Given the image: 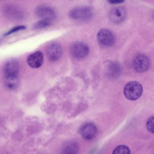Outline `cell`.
I'll return each instance as SVG.
<instances>
[{
  "label": "cell",
  "instance_id": "cell-1",
  "mask_svg": "<svg viewBox=\"0 0 154 154\" xmlns=\"http://www.w3.org/2000/svg\"><path fill=\"white\" fill-rule=\"evenodd\" d=\"M19 71V63L15 59H9L4 64L3 71L5 78L6 84L9 89H14L17 87Z\"/></svg>",
  "mask_w": 154,
  "mask_h": 154
},
{
  "label": "cell",
  "instance_id": "cell-2",
  "mask_svg": "<svg viewBox=\"0 0 154 154\" xmlns=\"http://www.w3.org/2000/svg\"><path fill=\"white\" fill-rule=\"evenodd\" d=\"M143 92L142 85L136 81H131L128 83L123 90L124 96L127 99L131 100L138 99L141 96Z\"/></svg>",
  "mask_w": 154,
  "mask_h": 154
},
{
  "label": "cell",
  "instance_id": "cell-3",
  "mask_svg": "<svg viewBox=\"0 0 154 154\" xmlns=\"http://www.w3.org/2000/svg\"><path fill=\"white\" fill-rule=\"evenodd\" d=\"M93 11L90 7L79 6L71 9L69 15L71 19L76 20H86L91 19L93 16Z\"/></svg>",
  "mask_w": 154,
  "mask_h": 154
},
{
  "label": "cell",
  "instance_id": "cell-4",
  "mask_svg": "<svg viewBox=\"0 0 154 154\" xmlns=\"http://www.w3.org/2000/svg\"><path fill=\"white\" fill-rule=\"evenodd\" d=\"M150 60L146 54L143 53L137 54L134 58L132 66L134 70L138 73H143L149 69Z\"/></svg>",
  "mask_w": 154,
  "mask_h": 154
},
{
  "label": "cell",
  "instance_id": "cell-5",
  "mask_svg": "<svg viewBox=\"0 0 154 154\" xmlns=\"http://www.w3.org/2000/svg\"><path fill=\"white\" fill-rule=\"evenodd\" d=\"M2 13L7 18L14 21L21 20L25 16L23 11L21 8L13 5L4 6L2 9Z\"/></svg>",
  "mask_w": 154,
  "mask_h": 154
},
{
  "label": "cell",
  "instance_id": "cell-6",
  "mask_svg": "<svg viewBox=\"0 0 154 154\" xmlns=\"http://www.w3.org/2000/svg\"><path fill=\"white\" fill-rule=\"evenodd\" d=\"M88 45L82 42H76L71 45L70 52L71 55L77 59H82L86 57L89 52Z\"/></svg>",
  "mask_w": 154,
  "mask_h": 154
},
{
  "label": "cell",
  "instance_id": "cell-7",
  "mask_svg": "<svg viewBox=\"0 0 154 154\" xmlns=\"http://www.w3.org/2000/svg\"><path fill=\"white\" fill-rule=\"evenodd\" d=\"M35 13L36 15L42 20L51 21L55 19L57 14L55 11L51 7L45 5H40L37 7Z\"/></svg>",
  "mask_w": 154,
  "mask_h": 154
},
{
  "label": "cell",
  "instance_id": "cell-8",
  "mask_svg": "<svg viewBox=\"0 0 154 154\" xmlns=\"http://www.w3.org/2000/svg\"><path fill=\"white\" fill-rule=\"evenodd\" d=\"M97 38L99 43L105 47H109L114 43L115 38L112 32L106 29H103L98 32Z\"/></svg>",
  "mask_w": 154,
  "mask_h": 154
},
{
  "label": "cell",
  "instance_id": "cell-9",
  "mask_svg": "<svg viewBox=\"0 0 154 154\" xmlns=\"http://www.w3.org/2000/svg\"><path fill=\"white\" fill-rule=\"evenodd\" d=\"M79 132L85 139L91 140L96 136L97 133V128L94 124L87 123L81 126L79 129Z\"/></svg>",
  "mask_w": 154,
  "mask_h": 154
},
{
  "label": "cell",
  "instance_id": "cell-10",
  "mask_svg": "<svg viewBox=\"0 0 154 154\" xmlns=\"http://www.w3.org/2000/svg\"><path fill=\"white\" fill-rule=\"evenodd\" d=\"M47 56L49 59L52 61L58 60L60 57L62 50L60 45L56 42L49 44L46 49Z\"/></svg>",
  "mask_w": 154,
  "mask_h": 154
},
{
  "label": "cell",
  "instance_id": "cell-11",
  "mask_svg": "<svg viewBox=\"0 0 154 154\" xmlns=\"http://www.w3.org/2000/svg\"><path fill=\"white\" fill-rule=\"evenodd\" d=\"M126 16V11L125 8L117 7L112 9L109 14L110 20L115 23H119L123 22Z\"/></svg>",
  "mask_w": 154,
  "mask_h": 154
},
{
  "label": "cell",
  "instance_id": "cell-12",
  "mask_svg": "<svg viewBox=\"0 0 154 154\" xmlns=\"http://www.w3.org/2000/svg\"><path fill=\"white\" fill-rule=\"evenodd\" d=\"M44 62V56L40 51H37L29 55L27 59V63L31 68L34 69L40 67Z\"/></svg>",
  "mask_w": 154,
  "mask_h": 154
},
{
  "label": "cell",
  "instance_id": "cell-13",
  "mask_svg": "<svg viewBox=\"0 0 154 154\" xmlns=\"http://www.w3.org/2000/svg\"><path fill=\"white\" fill-rule=\"evenodd\" d=\"M79 150V146L75 142H71L67 143L63 150V154H76Z\"/></svg>",
  "mask_w": 154,
  "mask_h": 154
},
{
  "label": "cell",
  "instance_id": "cell-14",
  "mask_svg": "<svg viewBox=\"0 0 154 154\" xmlns=\"http://www.w3.org/2000/svg\"><path fill=\"white\" fill-rule=\"evenodd\" d=\"M108 71L110 75L113 76H118L120 73L121 68L120 65L116 62H112L110 63L108 66Z\"/></svg>",
  "mask_w": 154,
  "mask_h": 154
},
{
  "label": "cell",
  "instance_id": "cell-15",
  "mask_svg": "<svg viewBox=\"0 0 154 154\" xmlns=\"http://www.w3.org/2000/svg\"><path fill=\"white\" fill-rule=\"evenodd\" d=\"M129 148L125 145H120L116 147L113 150L112 154H131Z\"/></svg>",
  "mask_w": 154,
  "mask_h": 154
},
{
  "label": "cell",
  "instance_id": "cell-16",
  "mask_svg": "<svg viewBox=\"0 0 154 154\" xmlns=\"http://www.w3.org/2000/svg\"><path fill=\"white\" fill-rule=\"evenodd\" d=\"M51 24V21L41 19L35 23L34 24L33 27L35 29H40L49 26Z\"/></svg>",
  "mask_w": 154,
  "mask_h": 154
},
{
  "label": "cell",
  "instance_id": "cell-17",
  "mask_svg": "<svg viewBox=\"0 0 154 154\" xmlns=\"http://www.w3.org/2000/svg\"><path fill=\"white\" fill-rule=\"evenodd\" d=\"M146 126L147 130L154 134V115L149 117L147 119Z\"/></svg>",
  "mask_w": 154,
  "mask_h": 154
},
{
  "label": "cell",
  "instance_id": "cell-18",
  "mask_svg": "<svg viewBox=\"0 0 154 154\" xmlns=\"http://www.w3.org/2000/svg\"><path fill=\"white\" fill-rule=\"evenodd\" d=\"M26 28V26L24 25L17 26L11 29L6 33L4 34V36L8 35L19 31L25 29Z\"/></svg>",
  "mask_w": 154,
  "mask_h": 154
},
{
  "label": "cell",
  "instance_id": "cell-19",
  "mask_svg": "<svg viewBox=\"0 0 154 154\" xmlns=\"http://www.w3.org/2000/svg\"><path fill=\"white\" fill-rule=\"evenodd\" d=\"M123 0H109L108 2L109 3L112 4H119L124 2Z\"/></svg>",
  "mask_w": 154,
  "mask_h": 154
}]
</instances>
